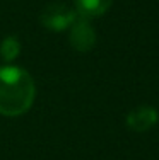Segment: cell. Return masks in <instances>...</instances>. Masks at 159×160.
<instances>
[{
    "label": "cell",
    "instance_id": "cell-1",
    "mask_svg": "<svg viewBox=\"0 0 159 160\" xmlns=\"http://www.w3.org/2000/svg\"><path fill=\"white\" fill-rule=\"evenodd\" d=\"M36 97L33 77L24 68L0 67V114L16 118L31 109Z\"/></svg>",
    "mask_w": 159,
    "mask_h": 160
},
{
    "label": "cell",
    "instance_id": "cell-2",
    "mask_svg": "<svg viewBox=\"0 0 159 160\" xmlns=\"http://www.w3.org/2000/svg\"><path fill=\"white\" fill-rule=\"evenodd\" d=\"M77 19V12L74 9H70L69 5L60 2H51L41 10L40 14V22L43 28L50 29V31L60 32L69 29L74 21Z\"/></svg>",
    "mask_w": 159,
    "mask_h": 160
},
{
    "label": "cell",
    "instance_id": "cell-6",
    "mask_svg": "<svg viewBox=\"0 0 159 160\" xmlns=\"http://www.w3.org/2000/svg\"><path fill=\"white\" fill-rule=\"evenodd\" d=\"M19 53H21V43H19L16 38L9 36L0 43V56H2V60H5V62L16 60L19 56Z\"/></svg>",
    "mask_w": 159,
    "mask_h": 160
},
{
    "label": "cell",
    "instance_id": "cell-5",
    "mask_svg": "<svg viewBox=\"0 0 159 160\" xmlns=\"http://www.w3.org/2000/svg\"><path fill=\"white\" fill-rule=\"evenodd\" d=\"M74 2H75L77 16L84 19H93V17L103 16L111 7L113 0H74Z\"/></svg>",
    "mask_w": 159,
    "mask_h": 160
},
{
    "label": "cell",
    "instance_id": "cell-4",
    "mask_svg": "<svg viewBox=\"0 0 159 160\" xmlns=\"http://www.w3.org/2000/svg\"><path fill=\"white\" fill-rule=\"evenodd\" d=\"M156 121H157V111L154 108H149V106H142L139 109H134L127 116L128 128L137 133H142L146 129L152 128L156 124Z\"/></svg>",
    "mask_w": 159,
    "mask_h": 160
},
{
    "label": "cell",
    "instance_id": "cell-3",
    "mask_svg": "<svg viewBox=\"0 0 159 160\" xmlns=\"http://www.w3.org/2000/svg\"><path fill=\"white\" fill-rule=\"evenodd\" d=\"M69 29H70L69 39L72 48L77 49L79 53H86L89 49H93V46L96 44V31L89 24V19L77 16V19Z\"/></svg>",
    "mask_w": 159,
    "mask_h": 160
}]
</instances>
